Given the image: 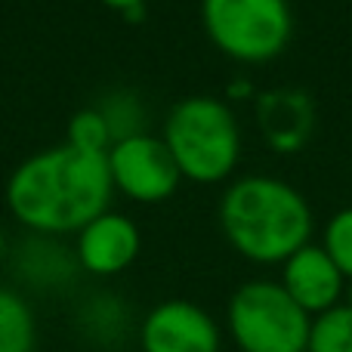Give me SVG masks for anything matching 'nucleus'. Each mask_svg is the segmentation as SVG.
<instances>
[{
  "mask_svg": "<svg viewBox=\"0 0 352 352\" xmlns=\"http://www.w3.org/2000/svg\"><path fill=\"white\" fill-rule=\"evenodd\" d=\"M105 155L78 152L68 142L25 158L6 179V207L34 235H78L111 201Z\"/></svg>",
  "mask_w": 352,
  "mask_h": 352,
  "instance_id": "nucleus-1",
  "label": "nucleus"
},
{
  "mask_svg": "<svg viewBox=\"0 0 352 352\" xmlns=\"http://www.w3.org/2000/svg\"><path fill=\"white\" fill-rule=\"evenodd\" d=\"M223 235L250 263H285L309 244L312 210L306 198L275 176H241L219 201Z\"/></svg>",
  "mask_w": 352,
  "mask_h": 352,
  "instance_id": "nucleus-2",
  "label": "nucleus"
},
{
  "mask_svg": "<svg viewBox=\"0 0 352 352\" xmlns=\"http://www.w3.org/2000/svg\"><path fill=\"white\" fill-rule=\"evenodd\" d=\"M161 140L170 148L182 179L201 186L223 182L241 158L238 121L217 96H188L176 102L164 121Z\"/></svg>",
  "mask_w": 352,
  "mask_h": 352,
  "instance_id": "nucleus-3",
  "label": "nucleus"
},
{
  "mask_svg": "<svg viewBox=\"0 0 352 352\" xmlns=\"http://www.w3.org/2000/svg\"><path fill=\"white\" fill-rule=\"evenodd\" d=\"M201 22L219 53L248 65L281 56L294 34L287 0H201Z\"/></svg>",
  "mask_w": 352,
  "mask_h": 352,
  "instance_id": "nucleus-4",
  "label": "nucleus"
},
{
  "mask_svg": "<svg viewBox=\"0 0 352 352\" xmlns=\"http://www.w3.org/2000/svg\"><path fill=\"white\" fill-rule=\"evenodd\" d=\"M312 318L278 281H244L229 300L226 324L241 352H306Z\"/></svg>",
  "mask_w": 352,
  "mask_h": 352,
  "instance_id": "nucleus-5",
  "label": "nucleus"
},
{
  "mask_svg": "<svg viewBox=\"0 0 352 352\" xmlns=\"http://www.w3.org/2000/svg\"><path fill=\"white\" fill-rule=\"evenodd\" d=\"M105 161H109L111 186L140 204H161L173 198L182 182L170 148L164 146L161 136L152 133H136L111 142Z\"/></svg>",
  "mask_w": 352,
  "mask_h": 352,
  "instance_id": "nucleus-6",
  "label": "nucleus"
},
{
  "mask_svg": "<svg viewBox=\"0 0 352 352\" xmlns=\"http://www.w3.org/2000/svg\"><path fill=\"white\" fill-rule=\"evenodd\" d=\"M142 352H223V331L204 306L164 300L140 322Z\"/></svg>",
  "mask_w": 352,
  "mask_h": 352,
  "instance_id": "nucleus-7",
  "label": "nucleus"
},
{
  "mask_svg": "<svg viewBox=\"0 0 352 352\" xmlns=\"http://www.w3.org/2000/svg\"><path fill=\"white\" fill-rule=\"evenodd\" d=\"M140 244L142 235L133 219L124 213L105 210L102 217L90 219L78 232L74 256H78V266L84 272L111 278V275H121L124 269L133 266V260L140 256Z\"/></svg>",
  "mask_w": 352,
  "mask_h": 352,
  "instance_id": "nucleus-8",
  "label": "nucleus"
},
{
  "mask_svg": "<svg viewBox=\"0 0 352 352\" xmlns=\"http://www.w3.org/2000/svg\"><path fill=\"white\" fill-rule=\"evenodd\" d=\"M278 285L312 318L340 303L343 291H346V275L334 266V260L324 254L322 244H306L281 263Z\"/></svg>",
  "mask_w": 352,
  "mask_h": 352,
  "instance_id": "nucleus-9",
  "label": "nucleus"
},
{
  "mask_svg": "<svg viewBox=\"0 0 352 352\" xmlns=\"http://www.w3.org/2000/svg\"><path fill=\"white\" fill-rule=\"evenodd\" d=\"M312 99L300 90H269L256 99V124L269 148L297 152L312 133Z\"/></svg>",
  "mask_w": 352,
  "mask_h": 352,
  "instance_id": "nucleus-10",
  "label": "nucleus"
},
{
  "mask_svg": "<svg viewBox=\"0 0 352 352\" xmlns=\"http://www.w3.org/2000/svg\"><path fill=\"white\" fill-rule=\"evenodd\" d=\"M80 272L74 250L62 248L50 235H31L16 250V275L31 287H62Z\"/></svg>",
  "mask_w": 352,
  "mask_h": 352,
  "instance_id": "nucleus-11",
  "label": "nucleus"
},
{
  "mask_svg": "<svg viewBox=\"0 0 352 352\" xmlns=\"http://www.w3.org/2000/svg\"><path fill=\"white\" fill-rule=\"evenodd\" d=\"M37 324L28 300L19 291L0 287V352H34Z\"/></svg>",
  "mask_w": 352,
  "mask_h": 352,
  "instance_id": "nucleus-12",
  "label": "nucleus"
},
{
  "mask_svg": "<svg viewBox=\"0 0 352 352\" xmlns=\"http://www.w3.org/2000/svg\"><path fill=\"white\" fill-rule=\"evenodd\" d=\"M306 352H352V309L346 303L312 316Z\"/></svg>",
  "mask_w": 352,
  "mask_h": 352,
  "instance_id": "nucleus-13",
  "label": "nucleus"
},
{
  "mask_svg": "<svg viewBox=\"0 0 352 352\" xmlns=\"http://www.w3.org/2000/svg\"><path fill=\"white\" fill-rule=\"evenodd\" d=\"M130 324V316L115 297H93L80 309V331L96 343H115Z\"/></svg>",
  "mask_w": 352,
  "mask_h": 352,
  "instance_id": "nucleus-14",
  "label": "nucleus"
},
{
  "mask_svg": "<svg viewBox=\"0 0 352 352\" xmlns=\"http://www.w3.org/2000/svg\"><path fill=\"white\" fill-rule=\"evenodd\" d=\"M65 142L78 152H90V155H105L111 148V130L109 121L99 109H80L68 118L65 127Z\"/></svg>",
  "mask_w": 352,
  "mask_h": 352,
  "instance_id": "nucleus-15",
  "label": "nucleus"
},
{
  "mask_svg": "<svg viewBox=\"0 0 352 352\" xmlns=\"http://www.w3.org/2000/svg\"><path fill=\"white\" fill-rule=\"evenodd\" d=\"M96 109L102 111L105 121H109L111 140L115 142L142 133V109L133 93H115V96H109L102 105H96Z\"/></svg>",
  "mask_w": 352,
  "mask_h": 352,
  "instance_id": "nucleus-16",
  "label": "nucleus"
},
{
  "mask_svg": "<svg viewBox=\"0 0 352 352\" xmlns=\"http://www.w3.org/2000/svg\"><path fill=\"white\" fill-rule=\"evenodd\" d=\"M324 254L334 260V266L340 269L346 278H352V207H343L324 226L322 238Z\"/></svg>",
  "mask_w": 352,
  "mask_h": 352,
  "instance_id": "nucleus-17",
  "label": "nucleus"
},
{
  "mask_svg": "<svg viewBox=\"0 0 352 352\" xmlns=\"http://www.w3.org/2000/svg\"><path fill=\"white\" fill-rule=\"evenodd\" d=\"M99 3H105L109 10H118L124 16L127 10H136V6H146V0H99Z\"/></svg>",
  "mask_w": 352,
  "mask_h": 352,
  "instance_id": "nucleus-18",
  "label": "nucleus"
},
{
  "mask_svg": "<svg viewBox=\"0 0 352 352\" xmlns=\"http://www.w3.org/2000/svg\"><path fill=\"white\" fill-rule=\"evenodd\" d=\"M3 254H6V232H3V226H0V260H3Z\"/></svg>",
  "mask_w": 352,
  "mask_h": 352,
  "instance_id": "nucleus-19",
  "label": "nucleus"
},
{
  "mask_svg": "<svg viewBox=\"0 0 352 352\" xmlns=\"http://www.w3.org/2000/svg\"><path fill=\"white\" fill-rule=\"evenodd\" d=\"M346 306L352 309V278H349V285H346Z\"/></svg>",
  "mask_w": 352,
  "mask_h": 352,
  "instance_id": "nucleus-20",
  "label": "nucleus"
}]
</instances>
